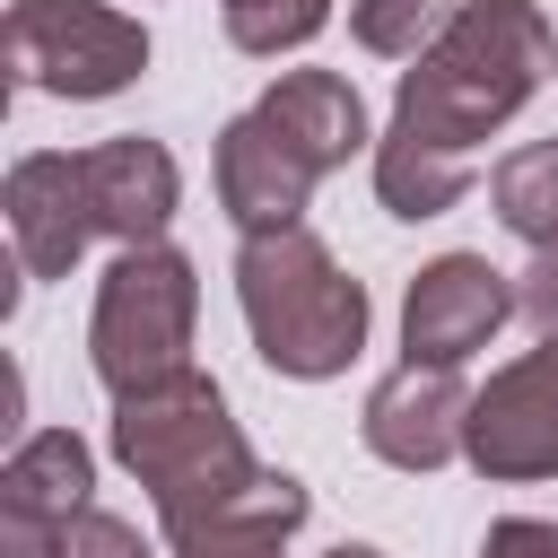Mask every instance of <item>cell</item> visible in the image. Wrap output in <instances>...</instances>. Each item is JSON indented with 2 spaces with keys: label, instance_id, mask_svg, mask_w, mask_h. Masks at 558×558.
Wrapping results in <instances>:
<instances>
[{
  "label": "cell",
  "instance_id": "4fadbf2b",
  "mask_svg": "<svg viewBox=\"0 0 558 558\" xmlns=\"http://www.w3.org/2000/svg\"><path fill=\"white\" fill-rule=\"evenodd\" d=\"M262 113H270L323 174L366 148V96H357L340 70H279V78L262 87Z\"/></svg>",
  "mask_w": 558,
  "mask_h": 558
},
{
  "label": "cell",
  "instance_id": "7c38bea8",
  "mask_svg": "<svg viewBox=\"0 0 558 558\" xmlns=\"http://www.w3.org/2000/svg\"><path fill=\"white\" fill-rule=\"evenodd\" d=\"M78 183H87L96 235H113V244H166V218L183 201V174H174V157L157 140L122 131V140L78 148Z\"/></svg>",
  "mask_w": 558,
  "mask_h": 558
},
{
  "label": "cell",
  "instance_id": "30bf717a",
  "mask_svg": "<svg viewBox=\"0 0 558 558\" xmlns=\"http://www.w3.org/2000/svg\"><path fill=\"white\" fill-rule=\"evenodd\" d=\"M314 183H323V166H314L262 105L235 113V122L218 131V201H227V218H235L244 235H262V227H296L305 201H314Z\"/></svg>",
  "mask_w": 558,
  "mask_h": 558
},
{
  "label": "cell",
  "instance_id": "44dd1931",
  "mask_svg": "<svg viewBox=\"0 0 558 558\" xmlns=\"http://www.w3.org/2000/svg\"><path fill=\"white\" fill-rule=\"evenodd\" d=\"M323 558H384V549H366V541H340V549H323Z\"/></svg>",
  "mask_w": 558,
  "mask_h": 558
},
{
  "label": "cell",
  "instance_id": "3957f363",
  "mask_svg": "<svg viewBox=\"0 0 558 558\" xmlns=\"http://www.w3.org/2000/svg\"><path fill=\"white\" fill-rule=\"evenodd\" d=\"M113 453H122V471L157 497L166 541H183L201 514H218V506L262 471V462L244 453L235 418H227V392H218L201 366L122 392V401H113Z\"/></svg>",
  "mask_w": 558,
  "mask_h": 558
},
{
  "label": "cell",
  "instance_id": "5b68a950",
  "mask_svg": "<svg viewBox=\"0 0 558 558\" xmlns=\"http://www.w3.org/2000/svg\"><path fill=\"white\" fill-rule=\"evenodd\" d=\"M0 52L17 87L87 105V96H122L148 70V26L105 0H17L0 26Z\"/></svg>",
  "mask_w": 558,
  "mask_h": 558
},
{
  "label": "cell",
  "instance_id": "52a82bcc",
  "mask_svg": "<svg viewBox=\"0 0 558 558\" xmlns=\"http://www.w3.org/2000/svg\"><path fill=\"white\" fill-rule=\"evenodd\" d=\"M462 427H471V392H462V366H436V357H401L375 392H366V453L392 462V471H445L462 453Z\"/></svg>",
  "mask_w": 558,
  "mask_h": 558
},
{
  "label": "cell",
  "instance_id": "9c48e42d",
  "mask_svg": "<svg viewBox=\"0 0 558 558\" xmlns=\"http://www.w3.org/2000/svg\"><path fill=\"white\" fill-rule=\"evenodd\" d=\"M87 488H96V453L70 427L26 436L0 471V558H61L70 523L87 514Z\"/></svg>",
  "mask_w": 558,
  "mask_h": 558
},
{
  "label": "cell",
  "instance_id": "ba28073f",
  "mask_svg": "<svg viewBox=\"0 0 558 558\" xmlns=\"http://www.w3.org/2000/svg\"><path fill=\"white\" fill-rule=\"evenodd\" d=\"M506 314H523V305H514V288L488 253H436L401 296V349L436 357V366H462L471 349L497 340Z\"/></svg>",
  "mask_w": 558,
  "mask_h": 558
},
{
  "label": "cell",
  "instance_id": "8992f818",
  "mask_svg": "<svg viewBox=\"0 0 558 558\" xmlns=\"http://www.w3.org/2000/svg\"><path fill=\"white\" fill-rule=\"evenodd\" d=\"M462 462L488 480H549L558 471V331H541V349H523L514 366H497L471 392Z\"/></svg>",
  "mask_w": 558,
  "mask_h": 558
},
{
  "label": "cell",
  "instance_id": "2e32d148",
  "mask_svg": "<svg viewBox=\"0 0 558 558\" xmlns=\"http://www.w3.org/2000/svg\"><path fill=\"white\" fill-rule=\"evenodd\" d=\"M218 17H227V44H235V52L279 61V52H296V44L323 35L331 0H218Z\"/></svg>",
  "mask_w": 558,
  "mask_h": 558
},
{
  "label": "cell",
  "instance_id": "7a4b0ae2",
  "mask_svg": "<svg viewBox=\"0 0 558 558\" xmlns=\"http://www.w3.org/2000/svg\"><path fill=\"white\" fill-rule=\"evenodd\" d=\"M235 305H244V331H253L262 366H279L296 384H323L366 349V288L323 253V235L305 218L244 235Z\"/></svg>",
  "mask_w": 558,
  "mask_h": 558
},
{
  "label": "cell",
  "instance_id": "8fae6325",
  "mask_svg": "<svg viewBox=\"0 0 558 558\" xmlns=\"http://www.w3.org/2000/svg\"><path fill=\"white\" fill-rule=\"evenodd\" d=\"M9 244L26 262V279H70V262L87 253L96 235V209H87V183H78V148H35L9 166Z\"/></svg>",
  "mask_w": 558,
  "mask_h": 558
},
{
  "label": "cell",
  "instance_id": "6da1fadb",
  "mask_svg": "<svg viewBox=\"0 0 558 558\" xmlns=\"http://www.w3.org/2000/svg\"><path fill=\"white\" fill-rule=\"evenodd\" d=\"M558 70V35L532 0H462L453 26L401 70L392 122L375 140V201L392 218H436L471 192V157L488 131H506L541 78Z\"/></svg>",
  "mask_w": 558,
  "mask_h": 558
},
{
  "label": "cell",
  "instance_id": "9a60e30c",
  "mask_svg": "<svg viewBox=\"0 0 558 558\" xmlns=\"http://www.w3.org/2000/svg\"><path fill=\"white\" fill-rule=\"evenodd\" d=\"M488 201H497V218L541 253V244H558V140H523V148H506L497 166H488Z\"/></svg>",
  "mask_w": 558,
  "mask_h": 558
},
{
  "label": "cell",
  "instance_id": "ac0fdd59",
  "mask_svg": "<svg viewBox=\"0 0 558 558\" xmlns=\"http://www.w3.org/2000/svg\"><path fill=\"white\" fill-rule=\"evenodd\" d=\"M61 558H148V549H140V532H131L122 514H96V506H87V514L70 523Z\"/></svg>",
  "mask_w": 558,
  "mask_h": 558
},
{
  "label": "cell",
  "instance_id": "e0dca14e",
  "mask_svg": "<svg viewBox=\"0 0 558 558\" xmlns=\"http://www.w3.org/2000/svg\"><path fill=\"white\" fill-rule=\"evenodd\" d=\"M453 9H462V0H349V26H357L366 52H384V61H418V52L453 26Z\"/></svg>",
  "mask_w": 558,
  "mask_h": 558
},
{
  "label": "cell",
  "instance_id": "277c9868",
  "mask_svg": "<svg viewBox=\"0 0 558 558\" xmlns=\"http://www.w3.org/2000/svg\"><path fill=\"white\" fill-rule=\"evenodd\" d=\"M192 314H201V279L174 244H122L113 270L96 279V314H87V366L96 384L122 401L140 384H166L192 366Z\"/></svg>",
  "mask_w": 558,
  "mask_h": 558
},
{
  "label": "cell",
  "instance_id": "d6986e66",
  "mask_svg": "<svg viewBox=\"0 0 558 558\" xmlns=\"http://www.w3.org/2000/svg\"><path fill=\"white\" fill-rule=\"evenodd\" d=\"M480 558H558V523H541V514H506V523H488Z\"/></svg>",
  "mask_w": 558,
  "mask_h": 558
},
{
  "label": "cell",
  "instance_id": "5bb4252c",
  "mask_svg": "<svg viewBox=\"0 0 558 558\" xmlns=\"http://www.w3.org/2000/svg\"><path fill=\"white\" fill-rule=\"evenodd\" d=\"M296 523H305V488L288 471H253L218 514H201L174 541V558H279Z\"/></svg>",
  "mask_w": 558,
  "mask_h": 558
},
{
  "label": "cell",
  "instance_id": "ffe728a7",
  "mask_svg": "<svg viewBox=\"0 0 558 558\" xmlns=\"http://www.w3.org/2000/svg\"><path fill=\"white\" fill-rule=\"evenodd\" d=\"M514 305H523L541 331H558V244H541V253H532V270H523V288H514Z\"/></svg>",
  "mask_w": 558,
  "mask_h": 558
}]
</instances>
